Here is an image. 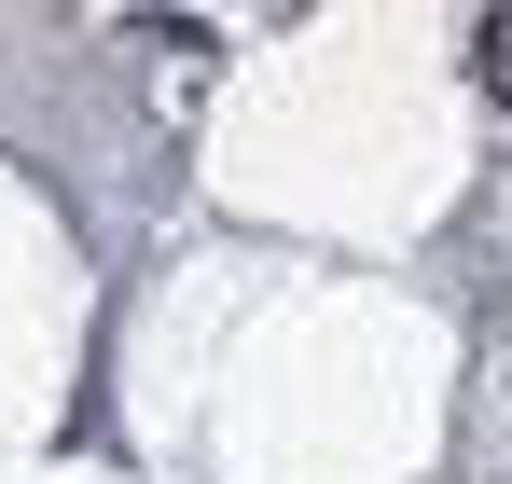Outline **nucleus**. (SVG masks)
<instances>
[{
	"instance_id": "1",
	"label": "nucleus",
	"mask_w": 512,
	"mask_h": 484,
	"mask_svg": "<svg viewBox=\"0 0 512 484\" xmlns=\"http://www.w3.org/2000/svg\"><path fill=\"white\" fill-rule=\"evenodd\" d=\"M471 56H485V83H499V97H512V0H499V14H485V42H471Z\"/></svg>"
}]
</instances>
